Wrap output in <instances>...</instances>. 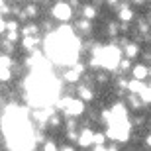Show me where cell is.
Wrapping results in <instances>:
<instances>
[{"label":"cell","instance_id":"cell-20","mask_svg":"<svg viewBox=\"0 0 151 151\" xmlns=\"http://www.w3.org/2000/svg\"><path fill=\"white\" fill-rule=\"evenodd\" d=\"M120 69H122V71H128L129 69V57H126V59L120 61Z\"/></svg>","mask_w":151,"mask_h":151},{"label":"cell","instance_id":"cell-23","mask_svg":"<svg viewBox=\"0 0 151 151\" xmlns=\"http://www.w3.org/2000/svg\"><path fill=\"white\" fill-rule=\"evenodd\" d=\"M118 4V0H108V6H116Z\"/></svg>","mask_w":151,"mask_h":151},{"label":"cell","instance_id":"cell-16","mask_svg":"<svg viewBox=\"0 0 151 151\" xmlns=\"http://www.w3.org/2000/svg\"><path fill=\"white\" fill-rule=\"evenodd\" d=\"M37 32H39V28H37V26H34V24H29V26H26V28L22 29L24 35H37Z\"/></svg>","mask_w":151,"mask_h":151},{"label":"cell","instance_id":"cell-3","mask_svg":"<svg viewBox=\"0 0 151 151\" xmlns=\"http://www.w3.org/2000/svg\"><path fill=\"white\" fill-rule=\"evenodd\" d=\"M53 16H55L57 20L67 22V20H71V16H73V6L67 4V2H57V4L53 6Z\"/></svg>","mask_w":151,"mask_h":151},{"label":"cell","instance_id":"cell-22","mask_svg":"<svg viewBox=\"0 0 151 151\" xmlns=\"http://www.w3.org/2000/svg\"><path fill=\"white\" fill-rule=\"evenodd\" d=\"M145 145H147V147H151V134L145 137Z\"/></svg>","mask_w":151,"mask_h":151},{"label":"cell","instance_id":"cell-2","mask_svg":"<svg viewBox=\"0 0 151 151\" xmlns=\"http://www.w3.org/2000/svg\"><path fill=\"white\" fill-rule=\"evenodd\" d=\"M57 106L63 108V112L71 118L84 114V100H81V98L78 100H75V98H61V100L57 102Z\"/></svg>","mask_w":151,"mask_h":151},{"label":"cell","instance_id":"cell-21","mask_svg":"<svg viewBox=\"0 0 151 151\" xmlns=\"http://www.w3.org/2000/svg\"><path fill=\"white\" fill-rule=\"evenodd\" d=\"M43 149H47V151H49V149H55V143H45Z\"/></svg>","mask_w":151,"mask_h":151},{"label":"cell","instance_id":"cell-19","mask_svg":"<svg viewBox=\"0 0 151 151\" xmlns=\"http://www.w3.org/2000/svg\"><path fill=\"white\" fill-rule=\"evenodd\" d=\"M6 32H18V22H8L6 24Z\"/></svg>","mask_w":151,"mask_h":151},{"label":"cell","instance_id":"cell-9","mask_svg":"<svg viewBox=\"0 0 151 151\" xmlns=\"http://www.w3.org/2000/svg\"><path fill=\"white\" fill-rule=\"evenodd\" d=\"M77 94H78V98H81V100H84V102H88V100H92V98H94V94H92V90H90L88 86H78Z\"/></svg>","mask_w":151,"mask_h":151},{"label":"cell","instance_id":"cell-17","mask_svg":"<svg viewBox=\"0 0 151 151\" xmlns=\"http://www.w3.org/2000/svg\"><path fill=\"white\" fill-rule=\"evenodd\" d=\"M108 135L106 134H94V145H104Z\"/></svg>","mask_w":151,"mask_h":151},{"label":"cell","instance_id":"cell-25","mask_svg":"<svg viewBox=\"0 0 151 151\" xmlns=\"http://www.w3.org/2000/svg\"><path fill=\"white\" fill-rule=\"evenodd\" d=\"M135 4H143V2H145V0H134Z\"/></svg>","mask_w":151,"mask_h":151},{"label":"cell","instance_id":"cell-18","mask_svg":"<svg viewBox=\"0 0 151 151\" xmlns=\"http://www.w3.org/2000/svg\"><path fill=\"white\" fill-rule=\"evenodd\" d=\"M26 14H28V18H35V16H37V8H35L34 4L28 6V8H26Z\"/></svg>","mask_w":151,"mask_h":151},{"label":"cell","instance_id":"cell-6","mask_svg":"<svg viewBox=\"0 0 151 151\" xmlns=\"http://www.w3.org/2000/svg\"><path fill=\"white\" fill-rule=\"evenodd\" d=\"M132 75H134V78H137V81H145V78L149 77V69H147L145 65H135V67L132 69Z\"/></svg>","mask_w":151,"mask_h":151},{"label":"cell","instance_id":"cell-10","mask_svg":"<svg viewBox=\"0 0 151 151\" xmlns=\"http://www.w3.org/2000/svg\"><path fill=\"white\" fill-rule=\"evenodd\" d=\"M137 53H139V47H137V43H126V45H124V55H126V57L134 59Z\"/></svg>","mask_w":151,"mask_h":151},{"label":"cell","instance_id":"cell-4","mask_svg":"<svg viewBox=\"0 0 151 151\" xmlns=\"http://www.w3.org/2000/svg\"><path fill=\"white\" fill-rule=\"evenodd\" d=\"M92 143H94V132H90L88 128L83 129L81 135H78V145L81 147H88V145H92Z\"/></svg>","mask_w":151,"mask_h":151},{"label":"cell","instance_id":"cell-14","mask_svg":"<svg viewBox=\"0 0 151 151\" xmlns=\"http://www.w3.org/2000/svg\"><path fill=\"white\" fill-rule=\"evenodd\" d=\"M12 73H10V67H6V65H2L0 63V81L2 83H6V81H10Z\"/></svg>","mask_w":151,"mask_h":151},{"label":"cell","instance_id":"cell-11","mask_svg":"<svg viewBox=\"0 0 151 151\" xmlns=\"http://www.w3.org/2000/svg\"><path fill=\"white\" fill-rule=\"evenodd\" d=\"M65 81H67V83H77L78 78H81V71H78L77 67H73V69H69L67 73H65Z\"/></svg>","mask_w":151,"mask_h":151},{"label":"cell","instance_id":"cell-8","mask_svg":"<svg viewBox=\"0 0 151 151\" xmlns=\"http://www.w3.org/2000/svg\"><path fill=\"white\" fill-rule=\"evenodd\" d=\"M120 20H122V22H132V20H134V10H132V8H129V6H122V8H120Z\"/></svg>","mask_w":151,"mask_h":151},{"label":"cell","instance_id":"cell-5","mask_svg":"<svg viewBox=\"0 0 151 151\" xmlns=\"http://www.w3.org/2000/svg\"><path fill=\"white\" fill-rule=\"evenodd\" d=\"M112 120H128V112H126L124 104H114L112 106Z\"/></svg>","mask_w":151,"mask_h":151},{"label":"cell","instance_id":"cell-7","mask_svg":"<svg viewBox=\"0 0 151 151\" xmlns=\"http://www.w3.org/2000/svg\"><path fill=\"white\" fill-rule=\"evenodd\" d=\"M39 43V39L35 37V35H24V41H22V45L26 47L28 51H34L35 49V45Z\"/></svg>","mask_w":151,"mask_h":151},{"label":"cell","instance_id":"cell-1","mask_svg":"<svg viewBox=\"0 0 151 151\" xmlns=\"http://www.w3.org/2000/svg\"><path fill=\"white\" fill-rule=\"evenodd\" d=\"M98 59H100V65L106 71H114V69L120 67V61H122V51L118 49L116 45H104L98 53Z\"/></svg>","mask_w":151,"mask_h":151},{"label":"cell","instance_id":"cell-13","mask_svg":"<svg viewBox=\"0 0 151 151\" xmlns=\"http://www.w3.org/2000/svg\"><path fill=\"white\" fill-rule=\"evenodd\" d=\"M83 18H88V20H94L96 18V8L94 6H83Z\"/></svg>","mask_w":151,"mask_h":151},{"label":"cell","instance_id":"cell-26","mask_svg":"<svg viewBox=\"0 0 151 151\" xmlns=\"http://www.w3.org/2000/svg\"><path fill=\"white\" fill-rule=\"evenodd\" d=\"M149 78H151V69H149Z\"/></svg>","mask_w":151,"mask_h":151},{"label":"cell","instance_id":"cell-12","mask_svg":"<svg viewBox=\"0 0 151 151\" xmlns=\"http://www.w3.org/2000/svg\"><path fill=\"white\" fill-rule=\"evenodd\" d=\"M77 26H78V29H81V32H84V34H90V29H92V26H90V20H88V18H81Z\"/></svg>","mask_w":151,"mask_h":151},{"label":"cell","instance_id":"cell-15","mask_svg":"<svg viewBox=\"0 0 151 151\" xmlns=\"http://www.w3.org/2000/svg\"><path fill=\"white\" fill-rule=\"evenodd\" d=\"M139 96H141V100L145 102V104H151V86H145V88L139 92Z\"/></svg>","mask_w":151,"mask_h":151},{"label":"cell","instance_id":"cell-24","mask_svg":"<svg viewBox=\"0 0 151 151\" xmlns=\"http://www.w3.org/2000/svg\"><path fill=\"white\" fill-rule=\"evenodd\" d=\"M71 6H78V0H71Z\"/></svg>","mask_w":151,"mask_h":151}]
</instances>
